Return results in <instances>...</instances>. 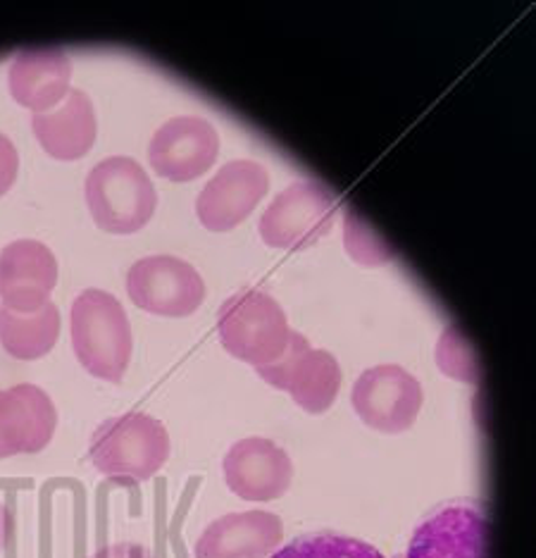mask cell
<instances>
[{"mask_svg":"<svg viewBox=\"0 0 536 558\" xmlns=\"http://www.w3.org/2000/svg\"><path fill=\"white\" fill-rule=\"evenodd\" d=\"M70 335L76 361L88 375L120 385L130 371L134 332L118 296L103 289H84L70 311Z\"/></svg>","mask_w":536,"mask_h":558,"instance_id":"1","label":"cell"},{"mask_svg":"<svg viewBox=\"0 0 536 558\" xmlns=\"http://www.w3.org/2000/svg\"><path fill=\"white\" fill-rule=\"evenodd\" d=\"M94 222L108 234H134L158 210V189L148 172L130 156L100 160L84 184Z\"/></svg>","mask_w":536,"mask_h":558,"instance_id":"2","label":"cell"},{"mask_svg":"<svg viewBox=\"0 0 536 558\" xmlns=\"http://www.w3.org/2000/svg\"><path fill=\"white\" fill-rule=\"evenodd\" d=\"M172 451L170 433L148 413H124L108 417L96 427L88 447L98 473L146 482L162 471Z\"/></svg>","mask_w":536,"mask_h":558,"instance_id":"3","label":"cell"},{"mask_svg":"<svg viewBox=\"0 0 536 558\" xmlns=\"http://www.w3.org/2000/svg\"><path fill=\"white\" fill-rule=\"evenodd\" d=\"M291 325L275 296L260 289H244L229 296L217 311V335L229 356L253 367L282 356Z\"/></svg>","mask_w":536,"mask_h":558,"instance_id":"4","label":"cell"},{"mask_svg":"<svg viewBox=\"0 0 536 558\" xmlns=\"http://www.w3.org/2000/svg\"><path fill=\"white\" fill-rule=\"evenodd\" d=\"M337 213V198L325 184L299 180L267 206L258 232L270 248L305 251L329 234Z\"/></svg>","mask_w":536,"mask_h":558,"instance_id":"5","label":"cell"},{"mask_svg":"<svg viewBox=\"0 0 536 558\" xmlns=\"http://www.w3.org/2000/svg\"><path fill=\"white\" fill-rule=\"evenodd\" d=\"M126 294L136 308L158 318H188L206 301V282L191 263L158 253L132 265Z\"/></svg>","mask_w":536,"mask_h":558,"instance_id":"6","label":"cell"},{"mask_svg":"<svg viewBox=\"0 0 536 558\" xmlns=\"http://www.w3.org/2000/svg\"><path fill=\"white\" fill-rule=\"evenodd\" d=\"M351 403L361 421L385 435H401L411 429L425 405V389L419 379L395 363L375 365L355 379Z\"/></svg>","mask_w":536,"mask_h":558,"instance_id":"7","label":"cell"},{"mask_svg":"<svg viewBox=\"0 0 536 558\" xmlns=\"http://www.w3.org/2000/svg\"><path fill=\"white\" fill-rule=\"evenodd\" d=\"M220 156V134L206 118L179 116L165 122L148 144V162L170 182H194Z\"/></svg>","mask_w":536,"mask_h":558,"instance_id":"8","label":"cell"},{"mask_svg":"<svg viewBox=\"0 0 536 558\" xmlns=\"http://www.w3.org/2000/svg\"><path fill=\"white\" fill-rule=\"evenodd\" d=\"M270 192V174L255 160H229L200 189L196 215L210 232H229L244 222Z\"/></svg>","mask_w":536,"mask_h":558,"instance_id":"9","label":"cell"},{"mask_svg":"<svg viewBox=\"0 0 536 558\" xmlns=\"http://www.w3.org/2000/svg\"><path fill=\"white\" fill-rule=\"evenodd\" d=\"M487 532L479 501H451L415 527L403 558H487Z\"/></svg>","mask_w":536,"mask_h":558,"instance_id":"10","label":"cell"},{"mask_svg":"<svg viewBox=\"0 0 536 558\" xmlns=\"http://www.w3.org/2000/svg\"><path fill=\"white\" fill-rule=\"evenodd\" d=\"M229 492L244 501H275L293 482V463L287 449L267 437H246L229 447L222 459Z\"/></svg>","mask_w":536,"mask_h":558,"instance_id":"11","label":"cell"},{"mask_svg":"<svg viewBox=\"0 0 536 558\" xmlns=\"http://www.w3.org/2000/svg\"><path fill=\"white\" fill-rule=\"evenodd\" d=\"M56 253L36 239H17L0 251V301L15 313H36L58 287Z\"/></svg>","mask_w":536,"mask_h":558,"instance_id":"12","label":"cell"},{"mask_svg":"<svg viewBox=\"0 0 536 558\" xmlns=\"http://www.w3.org/2000/svg\"><path fill=\"white\" fill-rule=\"evenodd\" d=\"M58 429V409L41 387L0 389V461L44 451Z\"/></svg>","mask_w":536,"mask_h":558,"instance_id":"13","label":"cell"},{"mask_svg":"<svg viewBox=\"0 0 536 558\" xmlns=\"http://www.w3.org/2000/svg\"><path fill=\"white\" fill-rule=\"evenodd\" d=\"M284 542L282 518L270 511L227 513L200 532L196 558H270Z\"/></svg>","mask_w":536,"mask_h":558,"instance_id":"14","label":"cell"},{"mask_svg":"<svg viewBox=\"0 0 536 558\" xmlns=\"http://www.w3.org/2000/svg\"><path fill=\"white\" fill-rule=\"evenodd\" d=\"M8 86L32 116L53 110L72 92V60L58 48L22 50L10 65Z\"/></svg>","mask_w":536,"mask_h":558,"instance_id":"15","label":"cell"},{"mask_svg":"<svg viewBox=\"0 0 536 558\" xmlns=\"http://www.w3.org/2000/svg\"><path fill=\"white\" fill-rule=\"evenodd\" d=\"M32 130L50 158L80 160L98 138L96 108L82 88H72L58 108L32 116Z\"/></svg>","mask_w":536,"mask_h":558,"instance_id":"16","label":"cell"},{"mask_svg":"<svg viewBox=\"0 0 536 558\" xmlns=\"http://www.w3.org/2000/svg\"><path fill=\"white\" fill-rule=\"evenodd\" d=\"M62 318L53 301L36 313H15L0 303V347L17 361L48 356L60 339Z\"/></svg>","mask_w":536,"mask_h":558,"instance_id":"17","label":"cell"},{"mask_svg":"<svg viewBox=\"0 0 536 558\" xmlns=\"http://www.w3.org/2000/svg\"><path fill=\"white\" fill-rule=\"evenodd\" d=\"M341 379V365L334 359V353L310 347L293 365L287 391L299 409L320 415L334 405Z\"/></svg>","mask_w":536,"mask_h":558,"instance_id":"18","label":"cell"},{"mask_svg":"<svg viewBox=\"0 0 536 558\" xmlns=\"http://www.w3.org/2000/svg\"><path fill=\"white\" fill-rule=\"evenodd\" d=\"M270 558H387L369 542L339 535V532H313L291 539Z\"/></svg>","mask_w":536,"mask_h":558,"instance_id":"19","label":"cell"},{"mask_svg":"<svg viewBox=\"0 0 536 558\" xmlns=\"http://www.w3.org/2000/svg\"><path fill=\"white\" fill-rule=\"evenodd\" d=\"M437 365L439 371L463 385H477L479 383V363L475 351H472L470 341L463 337L461 329L446 327L443 335L437 341Z\"/></svg>","mask_w":536,"mask_h":558,"instance_id":"20","label":"cell"},{"mask_svg":"<svg viewBox=\"0 0 536 558\" xmlns=\"http://www.w3.org/2000/svg\"><path fill=\"white\" fill-rule=\"evenodd\" d=\"M343 246H346L349 256L365 268H379L393 258L387 241L365 220L357 218L353 210H346V218H343Z\"/></svg>","mask_w":536,"mask_h":558,"instance_id":"21","label":"cell"},{"mask_svg":"<svg viewBox=\"0 0 536 558\" xmlns=\"http://www.w3.org/2000/svg\"><path fill=\"white\" fill-rule=\"evenodd\" d=\"M310 349V341L305 339L301 332H291L289 337V344L284 349L282 356H279L275 363L270 365H263V367H255L258 375L265 379L267 385H272L275 389H282L287 391V383H289V375L293 371V365L303 356L305 351Z\"/></svg>","mask_w":536,"mask_h":558,"instance_id":"22","label":"cell"},{"mask_svg":"<svg viewBox=\"0 0 536 558\" xmlns=\"http://www.w3.org/2000/svg\"><path fill=\"white\" fill-rule=\"evenodd\" d=\"M20 174V154L5 134H0V196H5Z\"/></svg>","mask_w":536,"mask_h":558,"instance_id":"23","label":"cell"},{"mask_svg":"<svg viewBox=\"0 0 536 558\" xmlns=\"http://www.w3.org/2000/svg\"><path fill=\"white\" fill-rule=\"evenodd\" d=\"M88 558H153V554L146 547H142V544L120 542V544H108V547H100Z\"/></svg>","mask_w":536,"mask_h":558,"instance_id":"24","label":"cell"},{"mask_svg":"<svg viewBox=\"0 0 536 558\" xmlns=\"http://www.w3.org/2000/svg\"><path fill=\"white\" fill-rule=\"evenodd\" d=\"M12 535V513L8 506L0 501V551L5 549V544L10 542Z\"/></svg>","mask_w":536,"mask_h":558,"instance_id":"25","label":"cell"}]
</instances>
